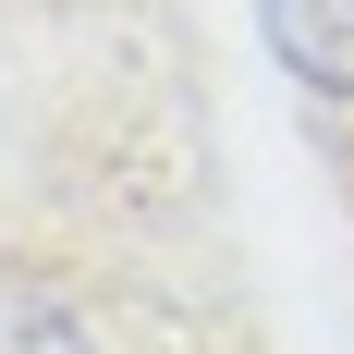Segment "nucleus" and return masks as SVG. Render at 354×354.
Masks as SVG:
<instances>
[{"label": "nucleus", "instance_id": "nucleus-1", "mask_svg": "<svg viewBox=\"0 0 354 354\" xmlns=\"http://www.w3.org/2000/svg\"><path fill=\"white\" fill-rule=\"evenodd\" d=\"M257 12H269V49L318 98H354V0H257Z\"/></svg>", "mask_w": 354, "mask_h": 354}]
</instances>
